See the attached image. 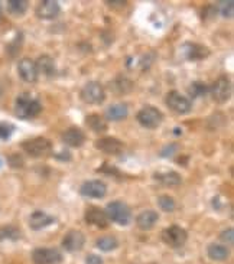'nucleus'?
Instances as JSON below:
<instances>
[{"label":"nucleus","mask_w":234,"mask_h":264,"mask_svg":"<svg viewBox=\"0 0 234 264\" xmlns=\"http://www.w3.org/2000/svg\"><path fill=\"white\" fill-rule=\"evenodd\" d=\"M87 126L93 130L94 133H104L107 130V121L104 120L100 114H90L86 119Z\"/></svg>","instance_id":"nucleus-24"},{"label":"nucleus","mask_w":234,"mask_h":264,"mask_svg":"<svg viewBox=\"0 0 234 264\" xmlns=\"http://www.w3.org/2000/svg\"><path fill=\"white\" fill-rule=\"evenodd\" d=\"M84 244H86V237L78 230H71L62 238V248L68 253H77L83 250Z\"/></svg>","instance_id":"nucleus-10"},{"label":"nucleus","mask_w":234,"mask_h":264,"mask_svg":"<svg viewBox=\"0 0 234 264\" xmlns=\"http://www.w3.org/2000/svg\"><path fill=\"white\" fill-rule=\"evenodd\" d=\"M59 12H61V7L58 1H54V0H44L36 7V16L44 21L55 19L59 15Z\"/></svg>","instance_id":"nucleus-12"},{"label":"nucleus","mask_w":234,"mask_h":264,"mask_svg":"<svg viewBox=\"0 0 234 264\" xmlns=\"http://www.w3.org/2000/svg\"><path fill=\"white\" fill-rule=\"evenodd\" d=\"M210 91L212 100L218 104H223V103H227L230 100L232 93H233V87H232V82L227 77H220L217 81H214Z\"/></svg>","instance_id":"nucleus-4"},{"label":"nucleus","mask_w":234,"mask_h":264,"mask_svg":"<svg viewBox=\"0 0 234 264\" xmlns=\"http://www.w3.org/2000/svg\"><path fill=\"white\" fill-rule=\"evenodd\" d=\"M54 222V216H51L44 211H35L32 215L29 216V227L35 231L44 230L48 225Z\"/></svg>","instance_id":"nucleus-18"},{"label":"nucleus","mask_w":234,"mask_h":264,"mask_svg":"<svg viewBox=\"0 0 234 264\" xmlns=\"http://www.w3.org/2000/svg\"><path fill=\"white\" fill-rule=\"evenodd\" d=\"M153 178L161 182L165 186H176L181 184L182 178L178 172H174V170H169V172H158L153 175Z\"/></svg>","instance_id":"nucleus-21"},{"label":"nucleus","mask_w":234,"mask_h":264,"mask_svg":"<svg viewBox=\"0 0 234 264\" xmlns=\"http://www.w3.org/2000/svg\"><path fill=\"white\" fill-rule=\"evenodd\" d=\"M81 100L86 104H91V106L101 104L106 100V91H104V88L100 82L90 81L81 90Z\"/></svg>","instance_id":"nucleus-3"},{"label":"nucleus","mask_w":234,"mask_h":264,"mask_svg":"<svg viewBox=\"0 0 234 264\" xmlns=\"http://www.w3.org/2000/svg\"><path fill=\"white\" fill-rule=\"evenodd\" d=\"M208 91V87L207 84L201 82V81H195L191 84V87L188 88V93L192 98H198V97H204Z\"/></svg>","instance_id":"nucleus-28"},{"label":"nucleus","mask_w":234,"mask_h":264,"mask_svg":"<svg viewBox=\"0 0 234 264\" xmlns=\"http://www.w3.org/2000/svg\"><path fill=\"white\" fill-rule=\"evenodd\" d=\"M62 142L70 147H81L86 142V134L78 127H70L62 134Z\"/></svg>","instance_id":"nucleus-17"},{"label":"nucleus","mask_w":234,"mask_h":264,"mask_svg":"<svg viewBox=\"0 0 234 264\" xmlns=\"http://www.w3.org/2000/svg\"><path fill=\"white\" fill-rule=\"evenodd\" d=\"M18 72H19L21 78L26 82H35L38 79V70H36L35 61H32L30 58H24L19 61Z\"/></svg>","instance_id":"nucleus-15"},{"label":"nucleus","mask_w":234,"mask_h":264,"mask_svg":"<svg viewBox=\"0 0 234 264\" xmlns=\"http://www.w3.org/2000/svg\"><path fill=\"white\" fill-rule=\"evenodd\" d=\"M113 88L117 93H129L132 90V82L127 78H117Z\"/></svg>","instance_id":"nucleus-30"},{"label":"nucleus","mask_w":234,"mask_h":264,"mask_svg":"<svg viewBox=\"0 0 234 264\" xmlns=\"http://www.w3.org/2000/svg\"><path fill=\"white\" fill-rule=\"evenodd\" d=\"M86 264H103V259L97 254H90L86 257Z\"/></svg>","instance_id":"nucleus-34"},{"label":"nucleus","mask_w":234,"mask_h":264,"mask_svg":"<svg viewBox=\"0 0 234 264\" xmlns=\"http://www.w3.org/2000/svg\"><path fill=\"white\" fill-rule=\"evenodd\" d=\"M233 234H234L233 228H229V230H226V231H223V233H221L220 240L223 241V242H226V244H229V245H232L234 240Z\"/></svg>","instance_id":"nucleus-33"},{"label":"nucleus","mask_w":234,"mask_h":264,"mask_svg":"<svg viewBox=\"0 0 234 264\" xmlns=\"http://www.w3.org/2000/svg\"><path fill=\"white\" fill-rule=\"evenodd\" d=\"M1 94H3V91H1V87H0V98H1Z\"/></svg>","instance_id":"nucleus-37"},{"label":"nucleus","mask_w":234,"mask_h":264,"mask_svg":"<svg viewBox=\"0 0 234 264\" xmlns=\"http://www.w3.org/2000/svg\"><path fill=\"white\" fill-rule=\"evenodd\" d=\"M28 9L26 0H9L7 1V10L15 16H22Z\"/></svg>","instance_id":"nucleus-26"},{"label":"nucleus","mask_w":234,"mask_h":264,"mask_svg":"<svg viewBox=\"0 0 234 264\" xmlns=\"http://www.w3.org/2000/svg\"><path fill=\"white\" fill-rule=\"evenodd\" d=\"M80 192L83 196L87 198H94V199H100L107 193V185L103 181H87L81 185Z\"/></svg>","instance_id":"nucleus-11"},{"label":"nucleus","mask_w":234,"mask_h":264,"mask_svg":"<svg viewBox=\"0 0 234 264\" xmlns=\"http://www.w3.org/2000/svg\"><path fill=\"white\" fill-rule=\"evenodd\" d=\"M220 7H221V13L223 16L226 18H232L233 16V1H221L220 3Z\"/></svg>","instance_id":"nucleus-32"},{"label":"nucleus","mask_w":234,"mask_h":264,"mask_svg":"<svg viewBox=\"0 0 234 264\" xmlns=\"http://www.w3.org/2000/svg\"><path fill=\"white\" fill-rule=\"evenodd\" d=\"M164 120V114L153 106H146L138 113V121L146 129H156Z\"/></svg>","instance_id":"nucleus-7"},{"label":"nucleus","mask_w":234,"mask_h":264,"mask_svg":"<svg viewBox=\"0 0 234 264\" xmlns=\"http://www.w3.org/2000/svg\"><path fill=\"white\" fill-rule=\"evenodd\" d=\"M95 245H97V248H100L101 251L109 253V251L116 250L117 247H118V241H117L116 237H113V236H104V237H100L98 240L95 241Z\"/></svg>","instance_id":"nucleus-25"},{"label":"nucleus","mask_w":234,"mask_h":264,"mask_svg":"<svg viewBox=\"0 0 234 264\" xmlns=\"http://www.w3.org/2000/svg\"><path fill=\"white\" fill-rule=\"evenodd\" d=\"M188 240V233L178 225H171L162 231V241L172 248L182 247Z\"/></svg>","instance_id":"nucleus-6"},{"label":"nucleus","mask_w":234,"mask_h":264,"mask_svg":"<svg viewBox=\"0 0 234 264\" xmlns=\"http://www.w3.org/2000/svg\"><path fill=\"white\" fill-rule=\"evenodd\" d=\"M15 132V126L6 121H0V139L1 140H7L12 133Z\"/></svg>","instance_id":"nucleus-31"},{"label":"nucleus","mask_w":234,"mask_h":264,"mask_svg":"<svg viewBox=\"0 0 234 264\" xmlns=\"http://www.w3.org/2000/svg\"><path fill=\"white\" fill-rule=\"evenodd\" d=\"M0 168H1V159H0Z\"/></svg>","instance_id":"nucleus-38"},{"label":"nucleus","mask_w":234,"mask_h":264,"mask_svg":"<svg viewBox=\"0 0 234 264\" xmlns=\"http://www.w3.org/2000/svg\"><path fill=\"white\" fill-rule=\"evenodd\" d=\"M42 110V106L38 100L29 94H21L15 103V114L19 119H32L36 117Z\"/></svg>","instance_id":"nucleus-1"},{"label":"nucleus","mask_w":234,"mask_h":264,"mask_svg":"<svg viewBox=\"0 0 234 264\" xmlns=\"http://www.w3.org/2000/svg\"><path fill=\"white\" fill-rule=\"evenodd\" d=\"M159 216H158V212L152 211V210H147V211H143L141 212L138 218H136V224L138 227L143 230V231H149L155 227V224L158 222Z\"/></svg>","instance_id":"nucleus-19"},{"label":"nucleus","mask_w":234,"mask_h":264,"mask_svg":"<svg viewBox=\"0 0 234 264\" xmlns=\"http://www.w3.org/2000/svg\"><path fill=\"white\" fill-rule=\"evenodd\" d=\"M33 264H59L62 262V254L57 248H35L32 253Z\"/></svg>","instance_id":"nucleus-8"},{"label":"nucleus","mask_w":234,"mask_h":264,"mask_svg":"<svg viewBox=\"0 0 234 264\" xmlns=\"http://www.w3.org/2000/svg\"><path fill=\"white\" fill-rule=\"evenodd\" d=\"M36 65V70H38V74H44L45 77H52L55 75L57 72V65H55V61L52 56L49 55H41L38 58V61L35 62Z\"/></svg>","instance_id":"nucleus-20"},{"label":"nucleus","mask_w":234,"mask_h":264,"mask_svg":"<svg viewBox=\"0 0 234 264\" xmlns=\"http://www.w3.org/2000/svg\"><path fill=\"white\" fill-rule=\"evenodd\" d=\"M21 231L13 225H4L0 227V241L4 240H19Z\"/></svg>","instance_id":"nucleus-27"},{"label":"nucleus","mask_w":234,"mask_h":264,"mask_svg":"<svg viewBox=\"0 0 234 264\" xmlns=\"http://www.w3.org/2000/svg\"><path fill=\"white\" fill-rule=\"evenodd\" d=\"M127 116H129V108H127V106L123 104V103H117V104L110 106V107L107 108V111H106V117L112 121L124 120Z\"/></svg>","instance_id":"nucleus-22"},{"label":"nucleus","mask_w":234,"mask_h":264,"mask_svg":"<svg viewBox=\"0 0 234 264\" xmlns=\"http://www.w3.org/2000/svg\"><path fill=\"white\" fill-rule=\"evenodd\" d=\"M86 221L94 225L97 228H107L109 227V218L106 215V212L103 210H100L98 207H88L86 211Z\"/></svg>","instance_id":"nucleus-14"},{"label":"nucleus","mask_w":234,"mask_h":264,"mask_svg":"<svg viewBox=\"0 0 234 264\" xmlns=\"http://www.w3.org/2000/svg\"><path fill=\"white\" fill-rule=\"evenodd\" d=\"M106 215L109 218V221L116 222L118 225H129L132 221V211L129 208L127 204H124L123 201H113L110 202L106 210H104Z\"/></svg>","instance_id":"nucleus-2"},{"label":"nucleus","mask_w":234,"mask_h":264,"mask_svg":"<svg viewBox=\"0 0 234 264\" xmlns=\"http://www.w3.org/2000/svg\"><path fill=\"white\" fill-rule=\"evenodd\" d=\"M95 147L107 155H120L124 149V144L121 143L116 137H101L95 140Z\"/></svg>","instance_id":"nucleus-13"},{"label":"nucleus","mask_w":234,"mask_h":264,"mask_svg":"<svg viewBox=\"0 0 234 264\" xmlns=\"http://www.w3.org/2000/svg\"><path fill=\"white\" fill-rule=\"evenodd\" d=\"M158 205H159V208L165 211V212H174V210H175V201H174V198L172 196H169V195H161L159 198H158Z\"/></svg>","instance_id":"nucleus-29"},{"label":"nucleus","mask_w":234,"mask_h":264,"mask_svg":"<svg viewBox=\"0 0 234 264\" xmlns=\"http://www.w3.org/2000/svg\"><path fill=\"white\" fill-rule=\"evenodd\" d=\"M182 53L189 61H201L210 55V49L198 44H185L182 47Z\"/></svg>","instance_id":"nucleus-16"},{"label":"nucleus","mask_w":234,"mask_h":264,"mask_svg":"<svg viewBox=\"0 0 234 264\" xmlns=\"http://www.w3.org/2000/svg\"><path fill=\"white\" fill-rule=\"evenodd\" d=\"M166 106L176 114H188L192 108L189 98L184 97L178 91H171L166 96Z\"/></svg>","instance_id":"nucleus-9"},{"label":"nucleus","mask_w":234,"mask_h":264,"mask_svg":"<svg viewBox=\"0 0 234 264\" xmlns=\"http://www.w3.org/2000/svg\"><path fill=\"white\" fill-rule=\"evenodd\" d=\"M22 149L32 158H41L52 152V143L45 137H35L24 142Z\"/></svg>","instance_id":"nucleus-5"},{"label":"nucleus","mask_w":234,"mask_h":264,"mask_svg":"<svg viewBox=\"0 0 234 264\" xmlns=\"http://www.w3.org/2000/svg\"><path fill=\"white\" fill-rule=\"evenodd\" d=\"M107 3H109L110 6H112V4H113V6H115V4H120V6H124V4H126V1H107Z\"/></svg>","instance_id":"nucleus-36"},{"label":"nucleus","mask_w":234,"mask_h":264,"mask_svg":"<svg viewBox=\"0 0 234 264\" xmlns=\"http://www.w3.org/2000/svg\"><path fill=\"white\" fill-rule=\"evenodd\" d=\"M175 149H176V146H171V147H169V146H166L164 150H162V153H161V155H162L164 158H166V156H171V153H172Z\"/></svg>","instance_id":"nucleus-35"},{"label":"nucleus","mask_w":234,"mask_h":264,"mask_svg":"<svg viewBox=\"0 0 234 264\" xmlns=\"http://www.w3.org/2000/svg\"><path fill=\"white\" fill-rule=\"evenodd\" d=\"M207 254L211 260L214 262H224L229 259L230 256V251L226 245H221V244H211L208 245V250H207Z\"/></svg>","instance_id":"nucleus-23"}]
</instances>
